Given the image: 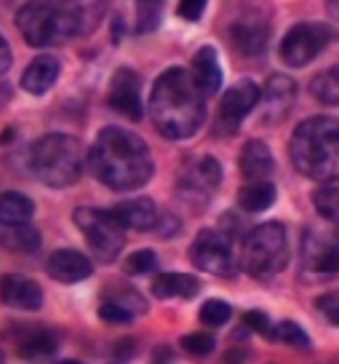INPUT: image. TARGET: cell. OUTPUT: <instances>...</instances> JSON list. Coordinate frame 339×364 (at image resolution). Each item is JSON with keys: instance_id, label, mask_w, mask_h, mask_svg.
<instances>
[{"instance_id": "obj_15", "label": "cell", "mask_w": 339, "mask_h": 364, "mask_svg": "<svg viewBox=\"0 0 339 364\" xmlns=\"http://www.w3.org/2000/svg\"><path fill=\"white\" fill-rule=\"evenodd\" d=\"M296 83L289 75H272L265 86V124H281L291 113Z\"/></svg>"}, {"instance_id": "obj_26", "label": "cell", "mask_w": 339, "mask_h": 364, "mask_svg": "<svg viewBox=\"0 0 339 364\" xmlns=\"http://www.w3.org/2000/svg\"><path fill=\"white\" fill-rule=\"evenodd\" d=\"M310 91L323 105H339V68L318 73L316 78L310 80Z\"/></svg>"}, {"instance_id": "obj_2", "label": "cell", "mask_w": 339, "mask_h": 364, "mask_svg": "<svg viewBox=\"0 0 339 364\" xmlns=\"http://www.w3.org/2000/svg\"><path fill=\"white\" fill-rule=\"evenodd\" d=\"M150 118L163 136L187 139L206 121V94L184 68L166 70L150 94Z\"/></svg>"}, {"instance_id": "obj_20", "label": "cell", "mask_w": 339, "mask_h": 364, "mask_svg": "<svg viewBox=\"0 0 339 364\" xmlns=\"http://www.w3.org/2000/svg\"><path fill=\"white\" fill-rule=\"evenodd\" d=\"M192 78L201 86L206 97H211L222 89V68H219V57L211 46H204L195 51L192 57Z\"/></svg>"}, {"instance_id": "obj_1", "label": "cell", "mask_w": 339, "mask_h": 364, "mask_svg": "<svg viewBox=\"0 0 339 364\" xmlns=\"http://www.w3.org/2000/svg\"><path fill=\"white\" fill-rule=\"evenodd\" d=\"M89 169L110 191L131 193L148 185L155 166L142 136L121 126H104L89 150Z\"/></svg>"}, {"instance_id": "obj_35", "label": "cell", "mask_w": 339, "mask_h": 364, "mask_svg": "<svg viewBox=\"0 0 339 364\" xmlns=\"http://www.w3.org/2000/svg\"><path fill=\"white\" fill-rule=\"evenodd\" d=\"M318 311H321L334 327H339V292H328V295L318 297Z\"/></svg>"}, {"instance_id": "obj_37", "label": "cell", "mask_w": 339, "mask_h": 364, "mask_svg": "<svg viewBox=\"0 0 339 364\" xmlns=\"http://www.w3.org/2000/svg\"><path fill=\"white\" fill-rule=\"evenodd\" d=\"M206 11V3L204 0H182L177 14H179L182 19H187V22H198Z\"/></svg>"}, {"instance_id": "obj_31", "label": "cell", "mask_w": 339, "mask_h": 364, "mask_svg": "<svg viewBox=\"0 0 339 364\" xmlns=\"http://www.w3.org/2000/svg\"><path fill=\"white\" fill-rule=\"evenodd\" d=\"M160 24V3H139L136 6V33H152Z\"/></svg>"}, {"instance_id": "obj_17", "label": "cell", "mask_w": 339, "mask_h": 364, "mask_svg": "<svg viewBox=\"0 0 339 364\" xmlns=\"http://www.w3.org/2000/svg\"><path fill=\"white\" fill-rule=\"evenodd\" d=\"M230 41L240 54L246 57H257L267 48L270 41V24L262 19H238L230 27Z\"/></svg>"}, {"instance_id": "obj_7", "label": "cell", "mask_w": 339, "mask_h": 364, "mask_svg": "<svg viewBox=\"0 0 339 364\" xmlns=\"http://www.w3.org/2000/svg\"><path fill=\"white\" fill-rule=\"evenodd\" d=\"M75 225L80 228L83 239L89 241V250L94 257L104 262H113L126 247V230L123 225L115 220L113 212L104 209H94V206H80L75 209Z\"/></svg>"}, {"instance_id": "obj_12", "label": "cell", "mask_w": 339, "mask_h": 364, "mask_svg": "<svg viewBox=\"0 0 339 364\" xmlns=\"http://www.w3.org/2000/svg\"><path fill=\"white\" fill-rule=\"evenodd\" d=\"M302 262L305 271L313 276H331L339 273V236L326 230H313L302 244Z\"/></svg>"}, {"instance_id": "obj_6", "label": "cell", "mask_w": 339, "mask_h": 364, "mask_svg": "<svg viewBox=\"0 0 339 364\" xmlns=\"http://www.w3.org/2000/svg\"><path fill=\"white\" fill-rule=\"evenodd\" d=\"M240 265L249 276L267 279L289 265V236L281 223H265L251 230L243 241Z\"/></svg>"}, {"instance_id": "obj_5", "label": "cell", "mask_w": 339, "mask_h": 364, "mask_svg": "<svg viewBox=\"0 0 339 364\" xmlns=\"http://www.w3.org/2000/svg\"><path fill=\"white\" fill-rule=\"evenodd\" d=\"M89 153L78 136L45 134L30 150V166L48 188H70L83 177Z\"/></svg>"}, {"instance_id": "obj_29", "label": "cell", "mask_w": 339, "mask_h": 364, "mask_svg": "<svg viewBox=\"0 0 339 364\" xmlns=\"http://www.w3.org/2000/svg\"><path fill=\"white\" fill-rule=\"evenodd\" d=\"M272 341L278 343H286V346H294V348H307L310 346V338H307V332L296 324V321H281L270 335Z\"/></svg>"}, {"instance_id": "obj_16", "label": "cell", "mask_w": 339, "mask_h": 364, "mask_svg": "<svg viewBox=\"0 0 339 364\" xmlns=\"http://www.w3.org/2000/svg\"><path fill=\"white\" fill-rule=\"evenodd\" d=\"M115 220L123 225V230H152L158 223V206L148 196H136L113 209Z\"/></svg>"}, {"instance_id": "obj_28", "label": "cell", "mask_w": 339, "mask_h": 364, "mask_svg": "<svg viewBox=\"0 0 339 364\" xmlns=\"http://www.w3.org/2000/svg\"><path fill=\"white\" fill-rule=\"evenodd\" d=\"M57 351V338L48 335V332H35L30 338H24L19 346V353L24 359H45Z\"/></svg>"}, {"instance_id": "obj_27", "label": "cell", "mask_w": 339, "mask_h": 364, "mask_svg": "<svg viewBox=\"0 0 339 364\" xmlns=\"http://www.w3.org/2000/svg\"><path fill=\"white\" fill-rule=\"evenodd\" d=\"M313 204H316L318 215L326 217L331 225L339 228V188L337 185H323L318 188L313 196Z\"/></svg>"}, {"instance_id": "obj_38", "label": "cell", "mask_w": 339, "mask_h": 364, "mask_svg": "<svg viewBox=\"0 0 339 364\" xmlns=\"http://www.w3.org/2000/svg\"><path fill=\"white\" fill-rule=\"evenodd\" d=\"M152 230H158L160 239H169V236H174V233L179 230V223H177V220H171L169 215H160L158 223H155V228H152Z\"/></svg>"}, {"instance_id": "obj_9", "label": "cell", "mask_w": 339, "mask_h": 364, "mask_svg": "<svg viewBox=\"0 0 339 364\" xmlns=\"http://www.w3.org/2000/svg\"><path fill=\"white\" fill-rule=\"evenodd\" d=\"M331 30L321 22H302L294 24L281 43V59L289 68H305L326 48Z\"/></svg>"}, {"instance_id": "obj_4", "label": "cell", "mask_w": 339, "mask_h": 364, "mask_svg": "<svg viewBox=\"0 0 339 364\" xmlns=\"http://www.w3.org/2000/svg\"><path fill=\"white\" fill-rule=\"evenodd\" d=\"M291 161L299 174L310 180H339V118L313 115L294 129L291 134Z\"/></svg>"}, {"instance_id": "obj_3", "label": "cell", "mask_w": 339, "mask_h": 364, "mask_svg": "<svg viewBox=\"0 0 339 364\" xmlns=\"http://www.w3.org/2000/svg\"><path fill=\"white\" fill-rule=\"evenodd\" d=\"M104 16V9L99 3H51V0H35L19 9L16 27L24 35V41L35 48L59 46L70 41L72 35L91 33L99 19Z\"/></svg>"}, {"instance_id": "obj_30", "label": "cell", "mask_w": 339, "mask_h": 364, "mask_svg": "<svg viewBox=\"0 0 339 364\" xmlns=\"http://www.w3.org/2000/svg\"><path fill=\"white\" fill-rule=\"evenodd\" d=\"M230 316H233V308L227 306L225 300H209L201 308V321L209 327H222L230 321Z\"/></svg>"}, {"instance_id": "obj_13", "label": "cell", "mask_w": 339, "mask_h": 364, "mask_svg": "<svg viewBox=\"0 0 339 364\" xmlns=\"http://www.w3.org/2000/svg\"><path fill=\"white\" fill-rule=\"evenodd\" d=\"M45 271L62 284H78L94 273V262L78 250H57L45 262Z\"/></svg>"}, {"instance_id": "obj_32", "label": "cell", "mask_w": 339, "mask_h": 364, "mask_svg": "<svg viewBox=\"0 0 339 364\" xmlns=\"http://www.w3.org/2000/svg\"><path fill=\"white\" fill-rule=\"evenodd\" d=\"M158 268V255L152 250H139L126 260V273L139 276V273H152Z\"/></svg>"}, {"instance_id": "obj_41", "label": "cell", "mask_w": 339, "mask_h": 364, "mask_svg": "<svg viewBox=\"0 0 339 364\" xmlns=\"http://www.w3.org/2000/svg\"><path fill=\"white\" fill-rule=\"evenodd\" d=\"M328 14L339 22V3H331V6H328Z\"/></svg>"}, {"instance_id": "obj_22", "label": "cell", "mask_w": 339, "mask_h": 364, "mask_svg": "<svg viewBox=\"0 0 339 364\" xmlns=\"http://www.w3.org/2000/svg\"><path fill=\"white\" fill-rule=\"evenodd\" d=\"M201 292V282L192 279L190 273H163L152 282V295L158 300H171V297H195Z\"/></svg>"}, {"instance_id": "obj_11", "label": "cell", "mask_w": 339, "mask_h": 364, "mask_svg": "<svg viewBox=\"0 0 339 364\" xmlns=\"http://www.w3.org/2000/svg\"><path fill=\"white\" fill-rule=\"evenodd\" d=\"M107 105L115 113L126 115L131 121H142L145 115V105H142V78L134 70L121 68L113 73L110 78V89H107Z\"/></svg>"}, {"instance_id": "obj_34", "label": "cell", "mask_w": 339, "mask_h": 364, "mask_svg": "<svg viewBox=\"0 0 339 364\" xmlns=\"http://www.w3.org/2000/svg\"><path fill=\"white\" fill-rule=\"evenodd\" d=\"M99 318L107 321V324H131V318H134V311L131 308L121 306V303H115V300H107L99 306Z\"/></svg>"}, {"instance_id": "obj_43", "label": "cell", "mask_w": 339, "mask_h": 364, "mask_svg": "<svg viewBox=\"0 0 339 364\" xmlns=\"http://www.w3.org/2000/svg\"><path fill=\"white\" fill-rule=\"evenodd\" d=\"M0 364H6V359H3V353H0Z\"/></svg>"}, {"instance_id": "obj_8", "label": "cell", "mask_w": 339, "mask_h": 364, "mask_svg": "<svg viewBox=\"0 0 339 364\" xmlns=\"http://www.w3.org/2000/svg\"><path fill=\"white\" fill-rule=\"evenodd\" d=\"M190 260L195 268L214 276H233L238 268L233 241L222 230H201L190 247Z\"/></svg>"}, {"instance_id": "obj_40", "label": "cell", "mask_w": 339, "mask_h": 364, "mask_svg": "<svg viewBox=\"0 0 339 364\" xmlns=\"http://www.w3.org/2000/svg\"><path fill=\"white\" fill-rule=\"evenodd\" d=\"M134 353H136V341H118V346H115V356L126 359V356H134Z\"/></svg>"}, {"instance_id": "obj_14", "label": "cell", "mask_w": 339, "mask_h": 364, "mask_svg": "<svg viewBox=\"0 0 339 364\" xmlns=\"http://www.w3.org/2000/svg\"><path fill=\"white\" fill-rule=\"evenodd\" d=\"M0 297L3 303L19 311H38L43 308V289L38 282L19 276V273H9L0 279Z\"/></svg>"}, {"instance_id": "obj_25", "label": "cell", "mask_w": 339, "mask_h": 364, "mask_svg": "<svg viewBox=\"0 0 339 364\" xmlns=\"http://www.w3.org/2000/svg\"><path fill=\"white\" fill-rule=\"evenodd\" d=\"M0 244L6 250L22 252L24 255V252H35L40 247V233L30 223L27 225H11V228L3 225V230H0Z\"/></svg>"}, {"instance_id": "obj_42", "label": "cell", "mask_w": 339, "mask_h": 364, "mask_svg": "<svg viewBox=\"0 0 339 364\" xmlns=\"http://www.w3.org/2000/svg\"><path fill=\"white\" fill-rule=\"evenodd\" d=\"M59 364H83V362H78V359H65V362H59Z\"/></svg>"}, {"instance_id": "obj_39", "label": "cell", "mask_w": 339, "mask_h": 364, "mask_svg": "<svg viewBox=\"0 0 339 364\" xmlns=\"http://www.w3.org/2000/svg\"><path fill=\"white\" fill-rule=\"evenodd\" d=\"M11 62H13L11 46H9V41H6V38H3V33H0V75L11 70Z\"/></svg>"}, {"instance_id": "obj_10", "label": "cell", "mask_w": 339, "mask_h": 364, "mask_svg": "<svg viewBox=\"0 0 339 364\" xmlns=\"http://www.w3.org/2000/svg\"><path fill=\"white\" fill-rule=\"evenodd\" d=\"M262 91L254 80H238L235 86H230L219 102V113H216V129L222 134H233L238 132L240 121L260 105Z\"/></svg>"}, {"instance_id": "obj_21", "label": "cell", "mask_w": 339, "mask_h": 364, "mask_svg": "<svg viewBox=\"0 0 339 364\" xmlns=\"http://www.w3.org/2000/svg\"><path fill=\"white\" fill-rule=\"evenodd\" d=\"M222 182V166L219 161L211 159V156H204L201 161H195V166L187 174V182H184V191L187 196H209L214 193Z\"/></svg>"}, {"instance_id": "obj_18", "label": "cell", "mask_w": 339, "mask_h": 364, "mask_svg": "<svg viewBox=\"0 0 339 364\" xmlns=\"http://www.w3.org/2000/svg\"><path fill=\"white\" fill-rule=\"evenodd\" d=\"M240 174L251 182H267L272 171H275V159H272L270 148L262 142V139H251L240 150V159H238Z\"/></svg>"}, {"instance_id": "obj_33", "label": "cell", "mask_w": 339, "mask_h": 364, "mask_svg": "<svg viewBox=\"0 0 339 364\" xmlns=\"http://www.w3.org/2000/svg\"><path fill=\"white\" fill-rule=\"evenodd\" d=\"M216 341L211 335H206V332H192L187 338H182V348L192 356H209V353L214 351Z\"/></svg>"}, {"instance_id": "obj_24", "label": "cell", "mask_w": 339, "mask_h": 364, "mask_svg": "<svg viewBox=\"0 0 339 364\" xmlns=\"http://www.w3.org/2000/svg\"><path fill=\"white\" fill-rule=\"evenodd\" d=\"M275 185L270 182H251L246 188H240V193H238V204L243 212H251V215H257V212H265V209H270L275 204Z\"/></svg>"}, {"instance_id": "obj_36", "label": "cell", "mask_w": 339, "mask_h": 364, "mask_svg": "<svg viewBox=\"0 0 339 364\" xmlns=\"http://www.w3.org/2000/svg\"><path fill=\"white\" fill-rule=\"evenodd\" d=\"M243 321H246L249 330L260 332V335H265V338H270L272 335L270 318H267V314H262V311H246V314H243Z\"/></svg>"}, {"instance_id": "obj_23", "label": "cell", "mask_w": 339, "mask_h": 364, "mask_svg": "<svg viewBox=\"0 0 339 364\" xmlns=\"http://www.w3.org/2000/svg\"><path fill=\"white\" fill-rule=\"evenodd\" d=\"M33 215L35 204L24 193H16V191L0 193V225H27Z\"/></svg>"}, {"instance_id": "obj_19", "label": "cell", "mask_w": 339, "mask_h": 364, "mask_svg": "<svg viewBox=\"0 0 339 364\" xmlns=\"http://www.w3.org/2000/svg\"><path fill=\"white\" fill-rule=\"evenodd\" d=\"M59 73H62V65H59L57 57H51V54H43V57H38L30 62V68L24 70L22 75V89L27 94H35V97H40L45 91L51 89L54 83H57Z\"/></svg>"}]
</instances>
